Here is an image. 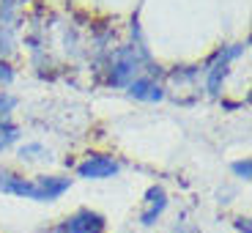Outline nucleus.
Wrapping results in <instances>:
<instances>
[{"label":"nucleus","instance_id":"nucleus-1","mask_svg":"<svg viewBox=\"0 0 252 233\" xmlns=\"http://www.w3.org/2000/svg\"><path fill=\"white\" fill-rule=\"evenodd\" d=\"M71 178L66 176H36V178H25L17 176L14 170H0V192L3 195H17L25 200H36V203H52L69 192Z\"/></svg>","mask_w":252,"mask_h":233},{"label":"nucleus","instance_id":"nucleus-2","mask_svg":"<svg viewBox=\"0 0 252 233\" xmlns=\"http://www.w3.org/2000/svg\"><path fill=\"white\" fill-rule=\"evenodd\" d=\"M107 220L94 211V208H80L74 214H69L63 222H58L52 233H104Z\"/></svg>","mask_w":252,"mask_h":233},{"label":"nucleus","instance_id":"nucleus-3","mask_svg":"<svg viewBox=\"0 0 252 233\" xmlns=\"http://www.w3.org/2000/svg\"><path fill=\"white\" fill-rule=\"evenodd\" d=\"M137 69H140L137 50L134 47H124V50H118L110 58V82L113 85H126V82H132Z\"/></svg>","mask_w":252,"mask_h":233},{"label":"nucleus","instance_id":"nucleus-4","mask_svg":"<svg viewBox=\"0 0 252 233\" xmlns=\"http://www.w3.org/2000/svg\"><path fill=\"white\" fill-rule=\"evenodd\" d=\"M121 170V165L113 157H104V154H91L77 165V176L88 178V181H101V178H110Z\"/></svg>","mask_w":252,"mask_h":233},{"label":"nucleus","instance_id":"nucleus-5","mask_svg":"<svg viewBox=\"0 0 252 233\" xmlns=\"http://www.w3.org/2000/svg\"><path fill=\"white\" fill-rule=\"evenodd\" d=\"M164 208H167V192H164V187L154 184V187L145 189V206H143V214H140V222L145 228H151L164 214Z\"/></svg>","mask_w":252,"mask_h":233},{"label":"nucleus","instance_id":"nucleus-6","mask_svg":"<svg viewBox=\"0 0 252 233\" xmlns=\"http://www.w3.org/2000/svg\"><path fill=\"white\" fill-rule=\"evenodd\" d=\"M241 52H244V47L241 44H233L230 50H225V52H220L217 55V61H214V66L208 69V94H220V85H222V80H225V74H227V63L233 61V58H239Z\"/></svg>","mask_w":252,"mask_h":233},{"label":"nucleus","instance_id":"nucleus-7","mask_svg":"<svg viewBox=\"0 0 252 233\" xmlns=\"http://www.w3.org/2000/svg\"><path fill=\"white\" fill-rule=\"evenodd\" d=\"M129 94H132L134 99H140V101H159L164 96L162 88H159L154 80H148V77H140V80L129 82Z\"/></svg>","mask_w":252,"mask_h":233},{"label":"nucleus","instance_id":"nucleus-8","mask_svg":"<svg viewBox=\"0 0 252 233\" xmlns=\"http://www.w3.org/2000/svg\"><path fill=\"white\" fill-rule=\"evenodd\" d=\"M19 159L22 162H36V159H50V151H47L41 143H28L19 148Z\"/></svg>","mask_w":252,"mask_h":233},{"label":"nucleus","instance_id":"nucleus-9","mask_svg":"<svg viewBox=\"0 0 252 233\" xmlns=\"http://www.w3.org/2000/svg\"><path fill=\"white\" fill-rule=\"evenodd\" d=\"M19 140V129L17 126H11V124H3L0 126V151H6L11 143H17Z\"/></svg>","mask_w":252,"mask_h":233},{"label":"nucleus","instance_id":"nucleus-10","mask_svg":"<svg viewBox=\"0 0 252 233\" xmlns=\"http://www.w3.org/2000/svg\"><path fill=\"white\" fill-rule=\"evenodd\" d=\"M230 170L236 173V178H241V181H250V178H252V162H250V159H239V162L230 165Z\"/></svg>","mask_w":252,"mask_h":233},{"label":"nucleus","instance_id":"nucleus-11","mask_svg":"<svg viewBox=\"0 0 252 233\" xmlns=\"http://www.w3.org/2000/svg\"><path fill=\"white\" fill-rule=\"evenodd\" d=\"M14 104H17L14 96H3V94H0V126L8 124V113L14 110Z\"/></svg>","mask_w":252,"mask_h":233},{"label":"nucleus","instance_id":"nucleus-12","mask_svg":"<svg viewBox=\"0 0 252 233\" xmlns=\"http://www.w3.org/2000/svg\"><path fill=\"white\" fill-rule=\"evenodd\" d=\"M233 225H236V231H239V233H252L250 217H236V220H233Z\"/></svg>","mask_w":252,"mask_h":233},{"label":"nucleus","instance_id":"nucleus-13","mask_svg":"<svg viewBox=\"0 0 252 233\" xmlns=\"http://www.w3.org/2000/svg\"><path fill=\"white\" fill-rule=\"evenodd\" d=\"M11 80H14V71H11V66L0 61V82H11Z\"/></svg>","mask_w":252,"mask_h":233}]
</instances>
